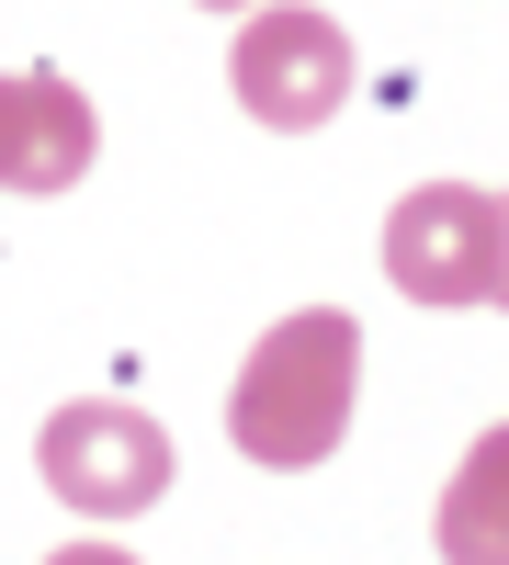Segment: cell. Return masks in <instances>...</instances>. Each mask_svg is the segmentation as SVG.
<instances>
[{
    "label": "cell",
    "mask_w": 509,
    "mask_h": 565,
    "mask_svg": "<svg viewBox=\"0 0 509 565\" xmlns=\"http://www.w3.org/2000/svg\"><path fill=\"white\" fill-rule=\"evenodd\" d=\"M385 282L407 306H498V193L420 181L385 215Z\"/></svg>",
    "instance_id": "4"
},
{
    "label": "cell",
    "mask_w": 509,
    "mask_h": 565,
    "mask_svg": "<svg viewBox=\"0 0 509 565\" xmlns=\"http://www.w3.org/2000/svg\"><path fill=\"white\" fill-rule=\"evenodd\" d=\"M431 543H442V565H509V418H498L465 463H453Z\"/></svg>",
    "instance_id": "6"
},
{
    "label": "cell",
    "mask_w": 509,
    "mask_h": 565,
    "mask_svg": "<svg viewBox=\"0 0 509 565\" xmlns=\"http://www.w3.org/2000/svg\"><path fill=\"white\" fill-rule=\"evenodd\" d=\"M45 565H136L125 543H68V554H45Z\"/></svg>",
    "instance_id": "7"
},
{
    "label": "cell",
    "mask_w": 509,
    "mask_h": 565,
    "mask_svg": "<svg viewBox=\"0 0 509 565\" xmlns=\"http://www.w3.org/2000/svg\"><path fill=\"white\" fill-rule=\"evenodd\" d=\"M193 12H238V23H250V12H261V0H193Z\"/></svg>",
    "instance_id": "9"
},
{
    "label": "cell",
    "mask_w": 509,
    "mask_h": 565,
    "mask_svg": "<svg viewBox=\"0 0 509 565\" xmlns=\"http://www.w3.org/2000/svg\"><path fill=\"white\" fill-rule=\"evenodd\" d=\"M226 90H238V114L272 125V136H317L340 103H351V34L329 12H306V0H261L226 45Z\"/></svg>",
    "instance_id": "3"
},
{
    "label": "cell",
    "mask_w": 509,
    "mask_h": 565,
    "mask_svg": "<svg viewBox=\"0 0 509 565\" xmlns=\"http://www.w3.org/2000/svg\"><path fill=\"white\" fill-rule=\"evenodd\" d=\"M103 148L68 68H0V193H68Z\"/></svg>",
    "instance_id": "5"
},
{
    "label": "cell",
    "mask_w": 509,
    "mask_h": 565,
    "mask_svg": "<svg viewBox=\"0 0 509 565\" xmlns=\"http://www.w3.org/2000/svg\"><path fill=\"white\" fill-rule=\"evenodd\" d=\"M362 407V317L306 306L238 362V396H226V441H238L261 476H306L351 441Z\"/></svg>",
    "instance_id": "1"
},
{
    "label": "cell",
    "mask_w": 509,
    "mask_h": 565,
    "mask_svg": "<svg viewBox=\"0 0 509 565\" xmlns=\"http://www.w3.org/2000/svg\"><path fill=\"white\" fill-rule=\"evenodd\" d=\"M498 306H509V193H498Z\"/></svg>",
    "instance_id": "8"
},
{
    "label": "cell",
    "mask_w": 509,
    "mask_h": 565,
    "mask_svg": "<svg viewBox=\"0 0 509 565\" xmlns=\"http://www.w3.org/2000/svg\"><path fill=\"white\" fill-rule=\"evenodd\" d=\"M34 476L79 521H136V509L170 498V430L148 407H125V396H68L34 430Z\"/></svg>",
    "instance_id": "2"
}]
</instances>
